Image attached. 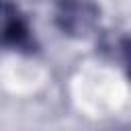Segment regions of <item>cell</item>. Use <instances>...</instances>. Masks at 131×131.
I'll return each mask as SVG.
<instances>
[{
  "instance_id": "obj_2",
  "label": "cell",
  "mask_w": 131,
  "mask_h": 131,
  "mask_svg": "<svg viewBox=\"0 0 131 131\" xmlns=\"http://www.w3.org/2000/svg\"><path fill=\"white\" fill-rule=\"evenodd\" d=\"M57 27L68 35H84L96 20V8L90 4H61L55 12Z\"/></svg>"
},
{
  "instance_id": "obj_1",
  "label": "cell",
  "mask_w": 131,
  "mask_h": 131,
  "mask_svg": "<svg viewBox=\"0 0 131 131\" xmlns=\"http://www.w3.org/2000/svg\"><path fill=\"white\" fill-rule=\"evenodd\" d=\"M0 45L14 51H35V37L18 8L0 4Z\"/></svg>"
}]
</instances>
